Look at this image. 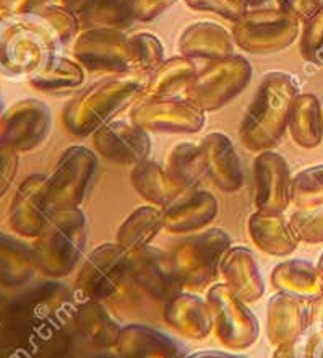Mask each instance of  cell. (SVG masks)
Masks as SVG:
<instances>
[{"instance_id":"cell-46","label":"cell","mask_w":323,"mask_h":358,"mask_svg":"<svg viewBox=\"0 0 323 358\" xmlns=\"http://www.w3.org/2000/svg\"><path fill=\"white\" fill-rule=\"evenodd\" d=\"M276 2L278 7L296 15L301 22H306L323 5L322 0H276Z\"/></svg>"},{"instance_id":"cell-50","label":"cell","mask_w":323,"mask_h":358,"mask_svg":"<svg viewBox=\"0 0 323 358\" xmlns=\"http://www.w3.org/2000/svg\"><path fill=\"white\" fill-rule=\"evenodd\" d=\"M61 2L63 7L70 10L72 13H75L78 20H80L82 15H84L89 8H91L96 0H61Z\"/></svg>"},{"instance_id":"cell-40","label":"cell","mask_w":323,"mask_h":358,"mask_svg":"<svg viewBox=\"0 0 323 358\" xmlns=\"http://www.w3.org/2000/svg\"><path fill=\"white\" fill-rule=\"evenodd\" d=\"M39 12L47 20L49 27L52 28L61 46H66L80 33V20L63 5H46V7L39 8Z\"/></svg>"},{"instance_id":"cell-16","label":"cell","mask_w":323,"mask_h":358,"mask_svg":"<svg viewBox=\"0 0 323 358\" xmlns=\"http://www.w3.org/2000/svg\"><path fill=\"white\" fill-rule=\"evenodd\" d=\"M257 212L285 213L291 206L292 176L286 158L273 150L260 152L253 160Z\"/></svg>"},{"instance_id":"cell-38","label":"cell","mask_w":323,"mask_h":358,"mask_svg":"<svg viewBox=\"0 0 323 358\" xmlns=\"http://www.w3.org/2000/svg\"><path fill=\"white\" fill-rule=\"evenodd\" d=\"M128 48H130L132 73L148 77L166 61L161 41L151 33L143 31L128 36Z\"/></svg>"},{"instance_id":"cell-4","label":"cell","mask_w":323,"mask_h":358,"mask_svg":"<svg viewBox=\"0 0 323 358\" xmlns=\"http://www.w3.org/2000/svg\"><path fill=\"white\" fill-rule=\"evenodd\" d=\"M61 48L39 10L24 15H0V73L5 77L29 78Z\"/></svg>"},{"instance_id":"cell-36","label":"cell","mask_w":323,"mask_h":358,"mask_svg":"<svg viewBox=\"0 0 323 358\" xmlns=\"http://www.w3.org/2000/svg\"><path fill=\"white\" fill-rule=\"evenodd\" d=\"M135 22V0H96L80 17L83 29L109 28L126 31Z\"/></svg>"},{"instance_id":"cell-7","label":"cell","mask_w":323,"mask_h":358,"mask_svg":"<svg viewBox=\"0 0 323 358\" xmlns=\"http://www.w3.org/2000/svg\"><path fill=\"white\" fill-rule=\"evenodd\" d=\"M302 22L280 7L248 10L232 24L236 46L250 54H275L290 48L301 36Z\"/></svg>"},{"instance_id":"cell-30","label":"cell","mask_w":323,"mask_h":358,"mask_svg":"<svg viewBox=\"0 0 323 358\" xmlns=\"http://www.w3.org/2000/svg\"><path fill=\"white\" fill-rule=\"evenodd\" d=\"M287 131L296 145L306 150L317 148L323 141V108L312 93H301L292 106Z\"/></svg>"},{"instance_id":"cell-47","label":"cell","mask_w":323,"mask_h":358,"mask_svg":"<svg viewBox=\"0 0 323 358\" xmlns=\"http://www.w3.org/2000/svg\"><path fill=\"white\" fill-rule=\"evenodd\" d=\"M49 0H0V15H24L46 7Z\"/></svg>"},{"instance_id":"cell-12","label":"cell","mask_w":323,"mask_h":358,"mask_svg":"<svg viewBox=\"0 0 323 358\" xmlns=\"http://www.w3.org/2000/svg\"><path fill=\"white\" fill-rule=\"evenodd\" d=\"M130 122L148 134H197L205 127L206 114L187 98L140 96Z\"/></svg>"},{"instance_id":"cell-26","label":"cell","mask_w":323,"mask_h":358,"mask_svg":"<svg viewBox=\"0 0 323 358\" xmlns=\"http://www.w3.org/2000/svg\"><path fill=\"white\" fill-rule=\"evenodd\" d=\"M38 272L33 245L0 230V287L18 290L33 283Z\"/></svg>"},{"instance_id":"cell-20","label":"cell","mask_w":323,"mask_h":358,"mask_svg":"<svg viewBox=\"0 0 323 358\" xmlns=\"http://www.w3.org/2000/svg\"><path fill=\"white\" fill-rule=\"evenodd\" d=\"M309 327V300L285 292L270 298L266 306V337L270 344H290Z\"/></svg>"},{"instance_id":"cell-31","label":"cell","mask_w":323,"mask_h":358,"mask_svg":"<svg viewBox=\"0 0 323 358\" xmlns=\"http://www.w3.org/2000/svg\"><path fill=\"white\" fill-rule=\"evenodd\" d=\"M130 179L135 191L151 206L166 208L182 194L169 179L164 166L153 160H145L133 166Z\"/></svg>"},{"instance_id":"cell-28","label":"cell","mask_w":323,"mask_h":358,"mask_svg":"<svg viewBox=\"0 0 323 358\" xmlns=\"http://www.w3.org/2000/svg\"><path fill=\"white\" fill-rule=\"evenodd\" d=\"M247 231L258 250L276 257L292 255L301 243L290 218H285L283 213L253 212L248 217Z\"/></svg>"},{"instance_id":"cell-39","label":"cell","mask_w":323,"mask_h":358,"mask_svg":"<svg viewBox=\"0 0 323 358\" xmlns=\"http://www.w3.org/2000/svg\"><path fill=\"white\" fill-rule=\"evenodd\" d=\"M299 51L306 62L323 69V5L302 22Z\"/></svg>"},{"instance_id":"cell-33","label":"cell","mask_w":323,"mask_h":358,"mask_svg":"<svg viewBox=\"0 0 323 358\" xmlns=\"http://www.w3.org/2000/svg\"><path fill=\"white\" fill-rule=\"evenodd\" d=\"M163 228V210L153 206L138 207L119 227L116 243L123 251L135 252L150 246Z\"/></svg>"},{"instance_id":"cell-8","label":"cell","mask_w":323,"mask_h":358,"mask_svg":"<svg viewBox=\"0 0 323 358\" xmlns=\"http://www.w3.org/2000/svg\"><path fill=\"white\" fill-rule=\"evenodd\" d=\"M253 69L246 57L232 56L210 62L186 88V98L203 113L218 111L248 87Z\"/></svg>"},{"instance_id":"cell-43","label":"cell","mask_w":323,"mask_h":358,"mask_svg":"<svg viewBox=\"0 0 323 358\" xmlns=\"http://www.w3.org/2000/svg\"><path fill=\"white\" fill-rule=\"evenodd\" d=\"M291 345L294 358H323V322L310 326Z\"/></svg>"},{"instance_id":"cell-55","label":"cell","mask_w":323,"mask_h":358,"mask_svg":"<svg viewBox=\"0 0 323 358\" xmlns=\"http://www.w3.org/2000/svg\"><path fill=\"white\" fill-rule=\"evenodd\" d=\"M91 358H119V357L109 354V352H103V354H98V355H94Z\"/></svg>"},{"instance_id":"cell-5","label":"cell","mask_w":323,"mask_h":358,"mask_svg":"<svg viewBox=\"0 0 323 358\" xmlns=\"http://www.w3.org/2000/svg\"><path fill=\"white\" fill-rule=\"evenodd\" d=\"M88 223L80 208L52 213L33 243L39 272L54 280L70 275L82 261Z\"/></svg>"},{"instance_id":"cell-1","label":"cell","mask_w":323,"mask_h":358,"mask_svg":"<svg viewBox=\"0 0 323 358\" xmlns=\"http://www.w3.org/2000/svg\"><path fill=\"white\" fill-rule=\"evenodd\" d=\"M77 301L66 283L33 282L8 290L2 300L3 332L31 358H72Z\"/></svg>"},{"instance_id":"cell-25","label":"cell","mask_w":323,"mask_h":358,"mask_svg":"<svg viewBox=\"0 0 323 358\" xmlns=\"http://www.w3.org/2000/svg\"><path fill=\"white\" fill-rule=\"evenodd\" d=\"M221 275L231 292L246 303L258 301L265 293V280L252 250L231 246L221 264Z\"/></svg>"},{"instance_id":"cell-49","label":"cell","mask_w":323,"mask_h":358,"mask_svg":"<svg viewBox=\"0 0 323 358\" xmlns=\"http://www.w3.org/2000/svg\"><path fill=\"white\" fill-rule=\"evenodd\" d=\"M309 322L310 326L323 322V293L309 300Z\"/></svg>"},{"instance_id":"cell-19","label":"cell","mask_w":323,"mask_h":358,"mask_svg":"<svg viewBox=\"0 0 323 358\" xmlns=\"http://www.w3.org/2000/svg\"><path fill=\"white\" fill-rule=\"evenodd\" d=\"M218 201L205 189H188L163 210L164 230L174 235L202 231L218 215Z\"/></svg>"},{"instance_id":"cell-53","label":"cell","mask_w":323,"mask_h":358,"mask_svg":"<svg viewBox=\"0 0 323 358\" xmlns=\"http://www.w3.org/2000/svg\"><path fill=\"white\" fill-rule=\"evenodd\" d=\"M5 104L2 101V98H0V145H2V124H3V116H5Z\"/></svg>"},{"instance_id":"cell-51","label":"cell","mask_w":323,"mask_h":358,"mask_svg":"<svg viewBox=\"0 0 323 358\" xmlns=\"http://www.w3.org/2000/svg\"><path fill=\"white\" fill-rule=\"evenodd\" d=\"M187 358H243L239 355L227 354V352H220V350H205V352H197V354L188 355Z\"/></svg>"},{"instance_id":"cell-29","label":"cell","mask_w":323,"mask_h":358,"mask_svg":"<svg viewBox=\"0 0 323 358\" xmlns=\"http://www.w3.org/2000/svg\"><path fill=\"white\" fill-rule=\"evenodd\" d=\"M271 285L278 292L312 300L323 293V278L317 266L304 259H287L271 272Z\"/></svg>"},{"instance_id":"cell-27","label":"cell","mask_w":323,"mask_h":358,"mask_svg":"<svg viewBox=\"0 0 323 358\" xmlns=\"http://www.w3.org/2000/svg\"><path fill=\"white\" fill-rule=\"evenodd\" d=\"M73 324L78 341L101 352L116 350L122 327L117 324L103 301L84 300L78 303Z\"/></svg>"},{"instance_id":"cell-37","label":"cell","mask_w":323,"mask_h":358,"mask_svg":"<svg viewBox=\"0 0 323 358\" xmlns=\"http://www.w3.org/2000/svg\"><path fill=\"white\" fill-rule=\"evenodd\" d=\"M291 203L296 210L323 206V165L309 166L292 176Z\"/></svg>"},{"instance_id":"cell-9","label":"cell","mask_w":323,"mask_h":358,"mask_svg":"<svg viewBox=\"0 0 323 358\" xmlns=\"http://www.w3.org/2000/svg\"><path fill=\"white\" fill-rule=\"evenodd\" d=\"M98 170V157L88 147L72 145L59 158L56 170L47 176L46 197L52 213L80 208Z\"/></svg>"},{"instance_id":"cell-54","label":"cell","mask_w":323,"mask_h":358,"mask_svg":"<svg viewBox=\"0 0 323 358\" xmlns=\"http://www.w3.org/2000/svg\"><path fill=\"white\" fill-rule=\"evenodd\" d=\"M243 2H246L248 7H260V5L265 3L266 0H243Z\"/></svg>"},{"instance_id":"cell-15","label":"cell","mask_w":323,"mask_h":358,"mask_svg":"<svg viewBox=\"0 0 323 358\" xmlns=\"http://www.w3.org/2000/svg\"><path fill=\"white\" fill-rule=\"evenodd\" d=\"M52 116L46 103L24 98L13 103L3 116L2 145L18 153L31 152L51 134Z\"/></svg>"},{"instance_id":"cell-6","label":"cell","mask_w":323,"mask_h":358,"mask_svg":"<svg viewBox=\"0 0 323 358\" xmlns=\"http://www.w3.org/2000/svg\"><path fill=\"white\" fill-rule=\"evenodd\" d=\"M231 245V236L223 228L190 233L176 243L169 256L182 287L192 292L210 287L221 273L223 259Z\"/></svg>"},{"instance_id":"cell-13","label":"cell","mask_w":323,"mask_h":358,"mask_svg":"<svg viewBox=\"0 0 323 358\" xmlns=\"http://www.w3.org/2000/svg\"><path fill=\"white\" fill-rule=\"evenodd\" d=\"M73 57L88 72L123 76L132 73L128 36L119 29L89 28L75 38Z\"/></svg>"},{"instance_id":"cell-23","label":"cell","mask_w":323,"mask_h":358,"mask_svg":"<svg viewBox=\"0 0 323 358\" xmlns=\"http://www.w3.org/2000/svg\"><path fill=\"white\" fill-rule=\"evenodd\" d=\"M177 48L181 56L192 61L215 62L232 56L234 39L232 33L213 22H197L183 29L179 36Z\"/></svg>"},{"instance_id":"cell-35","label":"cell","mask_w":323,"mask_h":358,"mask_svg":"<svg viewBox=\"0 0 323 358\" xmlns=\"http://www.w3.org/2000/svg\"><path fill=\"white\" fill-rule=\"evenodd\" d=\"M87 71L72 59L52 56L39 71L28 78L29 85L43 93H62L82 87Z\"/></svg>"},{"instance_id":"cell-32","label":"cell","mask_w":323,"mask_h":358,"mask_svg":"<svg viewBox=\"0 0 323 358\" xmlns=\"http://www.w3.org/2000/svg\"><path fill=\"white\" fill-rule=\"evenodd\" d=\"M164 170L182 192L198 187L202 178L206 176L200 143L181 142L174 145L164 162Z\"/></svg>"},{"instance_id":"cell-41","label":"cell","mask_w":323,"mask_h":358,"mask_svg":"<svg viewBox=\"0 0 323 358\" xmlns=\"http://www.w3.org/2000/svg\"><path fill=\"white\" fill-rule=\"evenodd\" d=\"M290 222L301 243L307 245L323 243V206L309 210H296L290 217Z\"/></svg>"},{"instance_id":"cell-21","label":"cell","mask_w":323,"mask_h":358,"mask_svg":"<svg viewBox=\"0 0 323 358\" xmlns=\"http://www.w3.org/2000/svg\"><path fill=\"white\" fill-rule=\"evenodd\" d=\"M200 147L211 182L226 194L239 191L243 186V170L231 138L223 132H210L202 138Z\"/></svg>"},{"instance_id":"cell-34","label":"cell","mask_w":323,"mask_h":358,"mask_svg":"<svg viewBox=\"0 0 323 358\" xmlns=\"http://www.w3.org/2000/svg\"><path fill=\"white\" fill-rule=\"evenodd\" d=\"M195 76L197 67L192 59L169 57L148 76L142 96H176L177 92L190 85Z\"/></svg>"},{"instance_id":"cell-14","label":"cell","mask_w":323,"mask_h":358,"mask_svg":"<svg viewBox=\"0 0 323 358\" xmlns=\"http://www.w3.org/2000/svg\"><path fill=\"white\" fill-rule=\"evenodd\" d=\"M127 283L155 301L167 303L183 290L171 256L160 248L147 246L135 252H128Z\"/></svg>"},{"instance_id":"cell-52","label":"cell","mask_w":323,"mask_h":358,"mask_svg":"<svg viewBox=\"0 0 323 358\" xmlns=\"http://www.w3.org/2000/svg\"><path fill=\"white\" fill-rule=\"evenodd\" d=\"M7 292H8L7 288H2V287H0V334H2V332H3V320H2V300H3L5 293H7Z\"/></svg>"},{"instance_id":"cell-45","label":"cell","mask_w":323,"mask_h":358,"mask_svg":"<svg viewBox=\"0 0 323 358\" xmlns=\"http://www.w3.org/2000/svg\"><path fill=\"white\" fill-rule=\"evenodd\" d=\"M177 0H135V20L151 22L176 3Z\"/></svg>"},{"instance_id":"cell-56","label":"cell","mask_w":323,"mask_h":358,"mask_svg":"<svg viewBox=\"0 0 323 358\" xmlns=\"http://www.w3.org/2000/svg\"><path fill=\"white\" fill-rule=\"evenodd\" d=\"M317 268H319L320 275H322V278H323V252H322V256H320V259H319V262H317Z\"/></svg>"},{"instance_id":"cell-11","label":"cell","mask_w":323,"mask_h":358,"mask_svg":"<svg viewBox=\"0 0 323 358\" xmlns=\"http://www.w3.org/2000/svg\"><path fill=\"white\" fill-rule=\"evenodd\" d=\"M130 255L117 243H104L89 252L78 271L75 287L84 300L106 301L116 296L128 278Z\"/></svg>"},{"instance_id":"cell-42","label":"cell","mask_w":323,"mask_h":358,"mask_svg":"<svg viewBox=\"0 0 323 358\" xmlns=\"http://www.w3.org/2000/svg\"><path fill=\"white\" fill-rule=\"evenodd\" d=\"M188 8L197 12H206L221 17L234 24L248 12V5L243 0H183Z\"/></svg>"},{"instance_id":"cell-2","label":"cell","mask_w":323,"mask_h":358,"mask_svg":"<svg viewBox=\"0 0 323 358\" xmlns=\"http://www.w3.org/2000/svg\"><path fill=\"white\" fill-rule=\"evenodd\" d=\"M301 85L287 72H268L241 122V141L247 150H273L287 131Z\"/></svg>"},{"instance_id":"cell-48","label":"cell","mask_w":323,"mask_h":358,"mask_svg":"<svg viewBox=\"0 0 323 358\" xmlns=\"http://www.w3.org/2000/svg\"><path fill=\"white\" fill-rule=\"evenodd\" d=\"M0 358H31L28 352L10 341L8 337L0 336Z\"/></svg>"},{"instance_id":"cell-24","label":"cell","mask_w":323,"mask_h":358,"mask_svg":"<svg viewBox=\"0 0 323 358\" xmlns=\"http://www.w3.org/2000/svg\"><path fill=\"white\" fill-rule=\"evenodd\" d=\"M116 355L119 358H187L176 339L145 324L122 327Z\"/></svg>"},{"instance_id":"cell-3","label":"cell","mask_w":323,"mask_h":358,"mask_svg":"<svg viewBox=\"0 0 323 358\" xmlns=\"http://www.w3.org/2000/svg\"><path fill=\"white\" fill-rule=\"evenodd\" d=\"M147 78L138 73H123L106 77L84 88L63 109L66 131L78 138L93 136L142 96Z\"/></svg>"},{"instance_id":"cell-10","label":"cell","mask_w":323,"mask_h":358,"mask_svg":"<svg viewBox=\"0 0 323 358\" xmlns=\"http://www.w3.org/2000/svg\"><path fill=\"white\" fill-rule=\"evenodd\" d=\"M206 301L213 315V331L221 345L243 350L255 344L260 334L257 316L226 283H215L208 288Z\"/></svg>"},{"instance_id":"cell-44","label":"cell","mask_w":323,"mask_h":358,"mask_svg":"<svg viewBox=\"0 0 323 358\" xmlns=\"http://www.w3.org/2000/svg\"><path fill=\"white\" fill-rule=\"evenodd\" d=\"M20 153L12 148L0 145V199L12 187L15 178L18 175Z\"/></svg>"},{"instance_id":"cell-22","label":"cell","mask_w":323,"mask_h":358,"mask_svg":"<svg viewBox=\"0 0 323 358\" xmlns=\"http://www.w3.org/2000/svg\"><path fill=\"white\" fill-rule=\"evenodd\" d=\"M163 316L169 327L187 339L202 341L213 331V315L206 298L193 293L182 290L164 303Z\"/></svg>"},{"instance_id":"cell-17","label":"cell","mask_w":323,"mask_h":358,"mask_svg":"<svg viewBox=\"0 0 323 358\" xmlns=\"http://www.w3.org/2000/svg\"><path fill=\"white\" fill-rule=\"evenodd\" d=\"M47 176L31 175L23 179L8 208V227L23 240H36L52 212L46 197Z\"/></svg>"},{"instance_id":"cell-18","label":"cell","mask_w":323,"mask_h":358,"mask_svg":"<svg viewBox=\"0 0 323 358\" xmlns=\"http://www.w3.org/2000/svg\"><path fill=\"white\" fill-rule=\"evenodd\" d=\"M93 145L103 158L121 166H135L151 152L150 134L126 121H112L94 132Z\"/></svg>"}]
</instances>
